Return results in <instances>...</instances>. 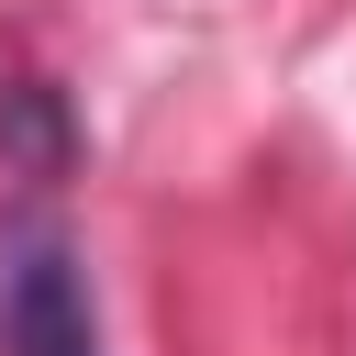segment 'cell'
Listing matches in <instances>:
<instances>
[{
	"label": "cell",
	"instance_id": "6da1fadb",
	"mask_svg": "<svg viewBox=\"0 0 356 356\" xmlns=\"http://www.w3.org/2000/svg\"><path fill=\"white\" fill-rule=\"evenodd\" d=\"M0 356H100V312L78 278V245L22 222L0 245Z\"/></svg>",
	"mask_w": 356,
	"mask_h": 356
},
{
	"label": "cell",
	"instance_id": "7a4b0ae2",
	"mask_svg": "<svg viewBox=\"0 0 356 356\" xmlns=\"http://www.w3.org/2000/svg\"><path fill=\"white\" fill-rule=\"evenodd\" d=\"M0 145L22 156V178H67L78 122H67V100H56L44 78H11V89H0Z\"/></svg>",
	"mask_w": 356,
	"mask_h": 356
}]
</instances>
